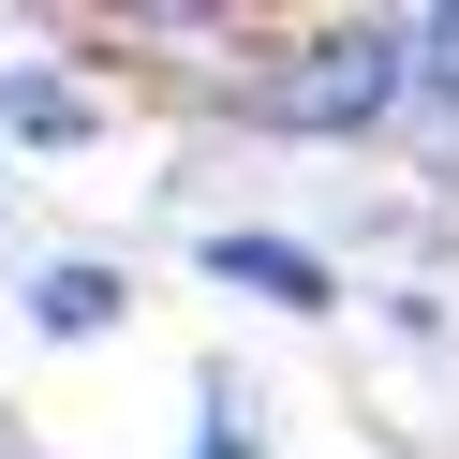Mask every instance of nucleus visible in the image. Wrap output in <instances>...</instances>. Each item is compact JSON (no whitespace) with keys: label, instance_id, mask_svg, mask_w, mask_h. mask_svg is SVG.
<instances>
[{"label":"nucleus","instance_id":"f257e3e1","mask_svg":"<svg viewBox=\"0 0 459 459\" xmlns=\"http://www.w3.org/2000/svg\"><path fill=\"white\" fill-rule=\"evenodd\" d=\"M385 90H400V30H311L297 60L252 90V119L267 134H356Z\"/></svg>","mask_w":459,"mask_h":459},{"label":"nucleus","instance_id":"39448f33","mask_svg":"<svg viewBox=\"0 0 459 459\" xmlns=\"http://www.w3.org/2000/svg\"><path fill=\"white\" fill-rule=\"evenodd\" d=\"M400 74H415V90H459V0H445V15H415V30H400Z\"/></svg>","mask_w":459,"mask_h":459},{"label":"nucleus","instance_id":"7ed1b4c3","mask_svg":"<svg viewBox=\"0 0 459 459\" xmlns=\"http://www.w3.org/2000/svg\"><path fill=\"white\" fill-rule=\"evenodd\" d=\"M0 134H15V149H74V134H90V90H74V74H15V90H0Z\"/></svg>","mask_w":459,"mask_h":459},{"label":"nucleus","instance_id":"20e7f679","mask_svg":"<svg viewBox=\"0 0 459 459\" xmlns=\"http://www.w3.org/2000/svg\"><path fill=\"white\" fill-rule=\"evenodd\" d=\"M30 326H45V341L119 326V281H104V267H45V281H30Z\"/></svg>","mask_w":459,"mask_h":459},{"label":"nucleus","instance_id":"f03ea898","mask_svg":"<svg viewBox=\"0 0 459 459\" xmlns=\"http://www.w3.org/2000/svg\"><path fill=\"white\" fill-rule=\"evenodd\" d=\"M208 267H222V281H238V297H267V311H326V267H311V252H297V238H222V252H208Z\"/></svg>","mask_w":459,"mask_h":459},{"label":"nucleus","instance_id":"423d86ee","mask_svg":"<svg viewBox=\"0 0 459 459\" xmlns=\"http://www.w3.org/2000/svg\"><path fill=\"white\" fill-rule=\"evenodd\" d=\"M193 459H252V445H238V429H208V445H193Z\"/></svg>","mask_w":459,"mask_h":459}]
</instances>
